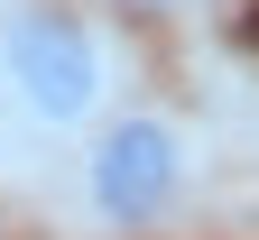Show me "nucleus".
<instances>
[{"instance_id": "nucleus-1", "label": "nucleus", "mask_w": 259, "mask_h": 240, "mask_svg": "<svg viewBox=\"0 0 259 240\" xmlns=\"http://www.w3.org/2000/svg\"><path fill=\"white\" fill-rule=\"evenodd\" d=\"M0 74H10L19 111L47 120V129H74L93 120V102H102V37L74 19V10H10L0 28Z\"/></svg>"}, {"instance_id": "nucleus-2", "label": "nucleus", "mask_w": 259, "mask_h": 240, "mask_svg": "<svg viewBox=\"0 0 259 240\" xmlns=\"http://www.w3.org/2000/svg\"><path fill=\"white\" fill-rule=\"evenodd\" d=\"M176 185H185V139L157 111H120V120L93 129V148H83V203H93V222L148 231L176 203Z\"/></svg>"}, {"instance_id": "nucleus-3", "label": "nucleus", "mask_w": 259, "mask_h": 240, "mask_svg": "<svg viewBox=\"0 0 259 240\" xmlns=\"http://www.w3.org/2000/svg\"><path fill=\"white\" fill-rule=\"evenodd\" d=\"M120 10H176V0H120Z\"/></svg>"}, {"instance_id": "nucleus-4", "label": "nucleus", "mask_w": 259, "mask_h": 240, "mask_svg": "<svg viewBox=\"0 0 259 240\" xmlns=\"http://www.w3.org/2000/svg\"><path fill=\"white\" fill-rule=\"evenodd\" d=\"M250 46H259V10H250Z\"/></svg>"}]
</instances>
